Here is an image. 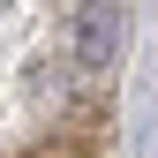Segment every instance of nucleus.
<instances>
[{"instance_id": "obj_1", "label": "nucleus", "mask_w": 158, "mask_h": 158, "mask_svg": "<svg viewBox=\"0 0 158 158\" xmlns=\"http://www.w3.org/2000/svg\"><path fill=\"white\" fill-rule=\"evenodd\" d=\"M113 45H121V15H113V0H90L83 23H75V60L98 75V68L113 60Z\"/></svg>"}]
</instances>
